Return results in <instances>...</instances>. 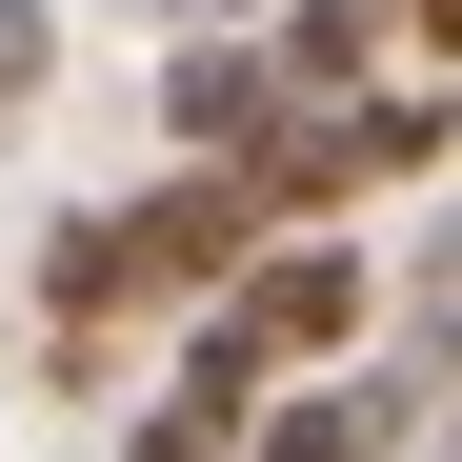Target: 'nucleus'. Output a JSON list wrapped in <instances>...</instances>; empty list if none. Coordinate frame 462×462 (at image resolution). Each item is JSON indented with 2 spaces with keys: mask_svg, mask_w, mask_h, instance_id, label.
<instances>
[{
  "mask_svg": "<svg viewBox=\"0 0 462 462\" xmlns=\"http://www.w3.org/2000/svg\"><path fill=\"white\" fill-rule=\"evenodd\" d=\"M101 221H121V301H141V322H201V301L282 242L242 162H162V181H141V201H101Z\"/></svg>",
  "mask_w": 462,
  "mask_h": 462,
  "instance_id": "obj_1",
  "label": "nucleus"
},
{
  "mask_svg": "<svg viewBox=\"0 0 462 462\" xmlns=\"http://www.w3.org/2000/svg\"><path fill=\"white\" fill-rule=\"evenodd\" d=\"M462 422V322H422L402 362H342V382H301V402H262L242 462H422Z\"/></svg>",
  "mask_w": 462,
  "mask_h": 462,
  "instance_id": "obj_2",
  "label": "nucleus"
},
{
  "mask_svg": "<svg viewBox=\"0 0 462 462\" xmlns=\"http://www.w3.org/2000/svg\"><path fill=\"white\" fill-rule=\"evenodd\" d=\"M201 322H221V342H242L282 402H301V382H342V362H362V242H342V221H322V242H262L242 282L201 301Z\"/></svg>",
  "mask_w": 462,
  "mask_h": 462,
  "instance_id": "obj_3",
  "label": "nucleus"
},
{
  "mask_svg": "<svg viewBox=\"0 0 462 462\" xmlns=\"http://www.w3.org/2000/svg\"><path fill=\"white\" fill-rule=\"evenodd\" d=\"M282 121H301V101H282L262 41H181V60H162V141H181V162H262Z\"/></svg>",
  "mask_w": 462,
  "mask_h": 462,
  "instance_id": "obj_4",
  "label": "nucleus"
},
{
  "mask_svg": "<svg viewBox=\"0 0 462 462\" xmlns=\"http://www.w3.org/2000/svg\"><path fill=\"white\" fill-rule=\"evenodd\" d=\"M242 442H262V402H201V382H162L121 422V462H242Z\"/></svg>",
  "mask_w": 462,
  "mask_h": 462,
  "instance_id": "obj_5",
  "label": "nucleus"
},
{
  "mask_svg": "<svg viewBox=\"0 0 462 462\" xmlns=\"http://www.w3.org/2000/svg\"><path fill=\"white\" fill-rule=\"evenodd\" d=\"M0 101H60V0H0Z\"/></svg>",
  "mask_w": 462,
  "mask_h": 462,
  "instance_id": "obj_6",
  "label": "nucleus"
},
{
  "mask_svg": "<svg viewBox=\"0 0 462 462\" xmlns=\"http://www.w3.org/2000/svg\"><path fill=\"white\" fill-rule=\"evenodd\" d=\"M181 21H201V41H262V21H282V0H181Z\"/></svg>",
  "mask_w": 462,
  "mask_h": 462,
  "instance_id": "obj_7",
  "label": "nucleus"
},
{
  "mask_svg": "<svg viewBox=\"0 0 462 462\" xmlns=\"http://www.w3.org/2000/svg\"><path fill=\"white\" fill-rule=\"evenodd\" d=\"M402 41H422V60H462V0H402Z\"/></svg>",
  "mask_w": 462,
  "mask_h": 462,
  "instance_id": "obj_8",
  "label": "nucleus"
}]
</instances>
